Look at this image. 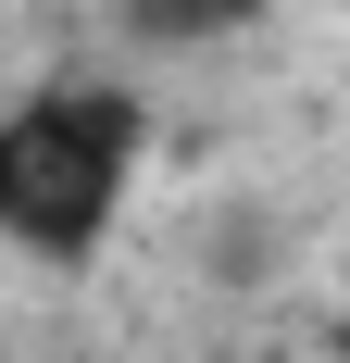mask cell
I'll return each mask as SVG.
<instances>
[{
    "label": "cell",
    "mask_w": 350,
    "mask_h": 363,
    "mask_svg": "<svg viewBox=\"0 0 350 363\" xmlns=\"http://www.w3.org/2000/svg\"><path fill=\"white\" fill-rule=\"evenodd\" d=\"M150 113L125 88H38L26 113H0V238L26 263H88L138 188Z\"/></svg>",
    "instance_id": "obj_1"
},
{
    "label": "cell",
    "mask_w": 350,
    "mask_h": 363,
    "mask_svg": "<svg viewBox=\"0 0 350 363\" xmlns=\"http://www.w3.org/2000/svg\"><path fill=\"white\" fill-rule=\"evenodd\" d=\"M263 0H125V38L138 50H213L225 26H250Z\"/></svg>",
    "instance_id": "obj_2"
}]
</instances>
